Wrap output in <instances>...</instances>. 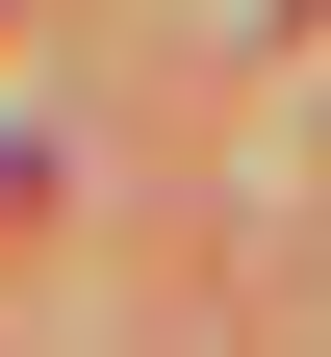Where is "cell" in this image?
Here are the masks:
<instances>
[{"label":"cell","mask_w":331,"mask_h":357,"mask_svg":"<svg viewBox=\"0 0 331 357\" xmlns=\"http://www.w3.org/2000/svg\"><path fill=\"white\" fill-rule=\"evenodd\" d=\"M26 178H52V153H26V128H0V204H26Z\"/></svg>","instance_id":"6da1fadb"}]
</instances>
